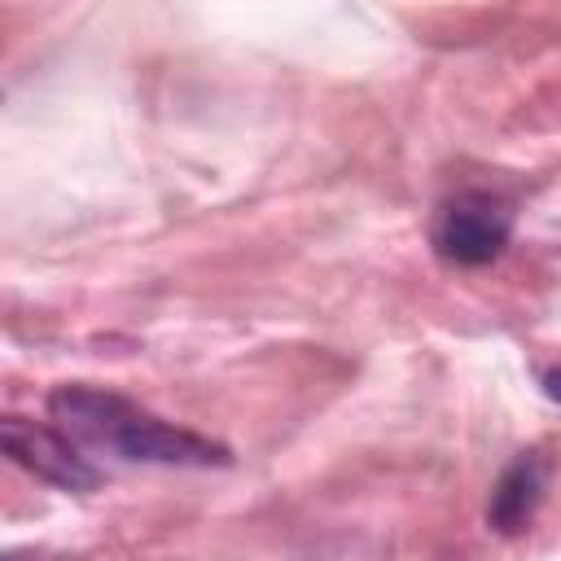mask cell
Masks as SVG:
<instances>
[{
    "label": "cell",
    "mask_w": 561,
    "mask_h": 561,
    "mask_svg": "<svg viewBox=\"0 0 561 561\" xmlns=\"http://www.w3.org/2000/svg\"><path fill=\"white\" fill-rule=\"evenodd\" d=\"M508 232H513V210L482 188H465L447 197L434 215V250L460 267L491 263L508 245Z\"/></svg>",
    "instance_id": "2"
},
{
    "label": "cell",
    "mask_w": 561,
    "mask_h": 561,
    "mask_svg": "<svg viewBox=\"0 0 561 561\" xmlns=\"http://www.w3.org/2000/svg\"><path fill=\"white\" fill-rule=\"evenodd\" d=\"M543 381H548V394H552V399L561 403V368H557V373H548Z\"/></svg>",
    "instance_id": "5"
},
{
    "label": "cell",
    "mask_w": 561,
    "mask_h": 561,
    "mask_svg": "<svg viewBox=\"0 0 561 561\" xmlns=\"http://www.w3.org/2000/svg\"><path fill=\"white\" fill-rule=\"evenodd\" d=\"M548 478H552V460L543 451H522L504 473L500 482L491 486V504H486V522L500 530V535H517L530 526L543 491H548Z\"/></svg>",
    "instance_id": "4"
},
{
    "label": "cell",
    "mask_w": 561,
    "mask_h": 561,
    "mask_svg": "<svg viewBox=\"0 0 561 561\" xmlns=\"http://www.w3.org/2000/svg\"><path fill=\"white\" fill-rule=\"evenodd\" d=\"M0 443L13 465H22L26 473H35L39 482H48L57 491H92L101 482V473L79 456V447L61 430L35 425L26 416H9L0 430Z\"/></svg>",
    "instance_id": "3"
},
{
    "label": "cell",
    "mask_w": 561,
    "mask_h": 561,
    "mask_svg": "<svg viewBox=\"0 0 561 561\" xmlns=\"http://www.w3.org/2000/svg\"><path fill=\"white\" fill-rule=\"evenodd\" d=\"M48 412L61 425L66 438L96 447V451H114L123 460H145V465H228V447L210 443L184 425H171L153 412H145L140 403L114 394V390H96V386H57L48 394Z\"/></svg>",
    "instance_id": "1"
}]
</instances>
